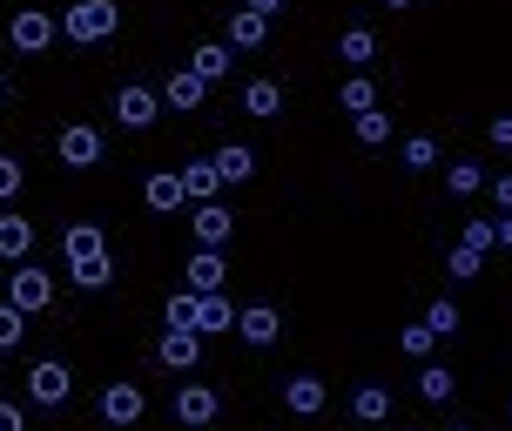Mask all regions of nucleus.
Instances as JSON below:
<instances>
[{
  "label": "nucleus",
  "instance_id": "1",
  "mask_svg": "<svg viewBox=\"0 0 512 431\" xmlns=\"http://www.w3.org/2000/svg\"><path fill=\"white\" fill-rule=\"evenodd\" d=\"M115 27H122V7H115V0H68V14H61V34L81 41V48L108 41Z\"/></svg>",
  "mask_w": 512,
  "mask_h": 431
},
{
  "label": "nucleus",
  "instance_id": "2",
  "mask_svg": "<svg viewBox=\"0 0 512 431\" xmlns=\"http://www.w3.org/2000/svg\"><path fill=\"white\" fill-rule=\"evenodd\" d=\"M27 398H34V405H68V398H75V371H68L61 357L34 364V371H27Z\"/></svg>",
  "mask_w": 512,
  "mask_h": 431
},
{
  "label": "nucleus",
  "instance_id": "3",
  "mask_svg": "<svg viewBox=\"0 0 512 431\" xmlns=\"http://www.w3.org/2000/svg\"><path fill=\"white\" fill-rule=\"evenodd\" d=\"M54 34H61V21H54V14H41V7H21V14H14V27H7V41H14L21 54H48Z\"/></svg>",
  "mask_w": 512,
  "mask_h": 431
},
{
  "label": "nucleus",
  "instance_id": "4",
  "mask_svg": "<svg viewBox=\"0 0 512 431\" xmlns=\"http://www.w3.org/2000/svg\"><path fill=\"white\" fill-rule=\"evenodd\" d=\"M7 304H14V310H27V317H34V310H48V304H54V277H48V270H27V263H14Z\"/></svg>",
  "mask_w": 512,
  "mask_h": 431
},
{
  "label": "nucleus",
  "instance_id": "5",
  "mask_svg": "<svg viewBox=\"0 0 512 431\" xmlns=\"http://www.w3.org/2000/svg\"><path fill=\"white\" fill-rule=\"evenodd\" d=\"M54 149H61V162H68V169H95V162H102V128H88V122H68V128H61V142H54Z\"/></svg>",
  "mask_w": 512,
  "mask_h": 431
},
{
  "label": "nucleus",
  "instance_id": "6",
  "mask_svg": "<svg viewBox=\"0 0 512 431\" xmlns=\"http://www.w3.org/2000/svg\"><path fill=\"white\" fill-rule=\"evenodd\" d=\"M189 229H196V250H223V243H230V229H236V216L223 203H196Z\"/></svg>",
  "mask_w": 512,
  "mask_h": 431
},
{
  "label": "nucleus",
  "instance_id": "7",
  "mask_svg": "<svg viewBox=\"0 0 512 431\" xmlns=\"http://www.w3.org/2000/svg\"><path fill=\"white\" fill-rule=\"evenodd\" d=\"M236 337H243V344H256V351H263V344H277V337H283L277 304H250V310H236Z\"/></svg>",
  "mask_w": 512,
  "mask_h": 431
},
{
  "label": "nucleus",
  "instance_id": "8",
  "mask_svg": "<svg viewBox=\"0 0 512 431\" xmlns=\"http://www.w3.org/2000/svg\"><path fill=\"white\" fill-rule=\"evenodd\" d=\"M142 411H149V398H142V384H108V391H102V418H108V425H135V418H142Z\"/></svg>",
  "mask_w": 512,
  "mask_h": 431
},
{
  "label": "nucleus",
  "instance_id": "9",
  "mask_svg": "<svg viewBox=\"0 0 512 431\" xmlns=\"http://www.w3.org/2000/svg\"><path fill=\"white\" fill-rule=\"evenodd\" d=\"M182 270H189V290H196V297H216V290L230 283V263H223V250H196Z\"/></svg>",
  "mask_w": 512,
  "mask_h": 431
},
{
  "label": "nucleus",
  "instance_id": "10",
  "mask_svg": "<svg viewBox=\"0 0 512 431\" xmlns=\"http://www.w3.org/2000/svg\"><path fill=\"white\" fill-rule=\"evenodd\" d=\"M155 357H162L169 371H196V364H203V337H196V330H162Z\"/></svg>",
  "mask_w": 512,
  "mask_h": 431
},
{
  "label": "nucleus",
  "instance_id": "11",
  "mask_svg": "<svg viewBox=\"0 0 512 431\" xmlns=\"http://www.w3.org/2000/svg\"><path fill=\"white\" fill-rule=\"evenodd\" d=\"M155 115H162V95H149V88H122L115 95V122L122 128H155Z\"/></svg>",
  "mask_w": 512,
  "mask_h": 431
},
{
  "label": "nucleus",
  "instance_id": "12",
  "mask_svg": "<svg viewBox=\"0 0 512 431\" xmlns=\"http://www.w3.org/2000/svg\"><path fill=\"white\" fill-rule=\"evenodd\" d=\"M283 405L297 411V418H317V411L331 405V391H324V378H283Z\"/></svg>",
  "mask_w": 512,
  "mask_h": 431
},
{
  "label": "nucleus",
  "instance_id": "13",
  "mask_svg": "<svg viewBox=\"0 0 512 431\" xmlns=\"http://www.w3.org/2000/svg\"><path fill=\"white\" fill-rule=\"evenodd\" d=\"M142 203H149L155 216H169V209H182V203H189V196H182V176H176V169H155V176L142 182Z\"/></svg>",
  "mask_w": 512,
  "mask_h": 431
},
{
  "label": "nucleus",
  "instance_id": "14",
  "mask_svg": "<svg viewBox=\"0 0 512 431\" xmlns=\"http://www.w3.org/2000/svg\"><path fill=\"white\" fill-rule=\"evenodd\" d=\"M176 418L182 425H216V391H209V384H182L176 391Z\"/></svg>",
  "mask_w": 512,
  "mask_h": 431
},
{
  "label": "nucleus",
  "instance_id": "15",
  "mask_svg": "<svg viewBox=\"0 0 512 431\" xmlns=\"http://www.w3.org/2000/svg\"><path fill=\"white\" fill-rule=\"evenodd\" d=\"M223 330H236L230 297H223V290H216V297H196V337H223Z\"/></svg>",
  "mask_w": 512,
  "mask_h": 431
},
{
  "label": "nucleus",
  "instance_id": "16",
  "mask_svg": "<svg viewBox=\"0 0 512 431\" xmlns=\"http://www.w3.org/2000/svg\"><path fill=\"white\" fill-rule=\"evenodd\" d=\"M61 250H68V263H88V256H108V243L95 223H68L61 229Z\"/></svg>",
  "mask_w": 512,
  "mask_h": 431
},
{
  "label": "nucleus",
  "instance_id": "17",
  "mask_svg": "<svg viewBox=\"0 0 512 431\" xmlns=\"http://www.w3.org/2000/svg\"><path fill=\"white\" fill-rule=\"evenodd\" d=\"M176 176H182V196H189V203H216V189H223L216 162H189V169H176Z\"/></svg>",
  "mask_w": 512,
  "mask_h": 431
},
{
  "label": "nucleus",
  "instance_id": "18",
  "mask_svg": "<svg viewBox=\"0 0 512 431\" xmlns=\"http://www.w3.org/2000/svg\"><path fill=\"white\" fill-rule=\"evenodd\" d=\"M27 250H34V223L27 216H0V256L7 263H27Z\"/></svg>",
  "mask_w": 512,
  "mask_h": 431
},
{
  "label": "nucleus",
  "instance_id": "19",
  "mask_svg": "<svg viewBox=\"0 0 512 431\" xmlns=\"http://www.w3.org/2000/svg\"><path fill=\"white\" fill-rule=\"evenodd\" d=\"M203 95H209V81H203V75H189V68H176V75L162 81V102H169V108H196Z\"/></svg>",
  "mask_w": 512,
  "mask_h": 431
},
{
  "label": "nucleus",
  "instance_id": "20",
  "mask_svg": "<svg viewBox=\"0 0 512 431\" xmlns=\"http://www.w3.org/2000/svg\"><path fill=\"white\" fill-rule=\"evenodd\" d=\"M351 418H358V425H384V418H391V391H384V384H358Z\"/></svg>",
  "mask_w": 512,
  "mask_h": 431
},
{
  "label": "nucleus",
  "instance_id": "21",
  "mask_svg": "<svg viewBox=\"0 0 512 431\" xmlns=\"http://www.w3.org/2000/svg\"><path fill=\"white\" fill-rule=\"evenodd\" d=\"M243 115H256V122L283 115V88L277 81H250V88H243Z\"/></svg>",
  "mask_w": 512,
  "mask_h": 431
},
{
  "label": "nucleus",
  "instance_id": "22",
  "mask_svg": "<svg viewBox=\"0 0 512 431\" xmlns=\"http://www.w3.org/2000/svg\"><path fill=\"white\" fill-rule=\"evenodd\" d=\"M263 41H270V21L250 14V7H236L230 14V48H263Z\"/></svg>",
  "mask_w": 512,
  "mask_h": 431
},
{
  "label": "nucleus",
  "instance_id": "23",
  "mask_svg": "<svg viewBox=\"0 0 512 431\" xmlns=\"http://www.w3.org/2000/svg\"><path fill=\"white\" fill-rule=\"evenodd\" d=\"M209 162H216V176H223V182H250L256 176V149H243V142H230L223 155H209Z\"/></svg>",
  "mask_w": 512,
  "mask_h": 431
},
{
  "label": "nucleus",
  "instance_id": "24",
  "mask_svg": "<svg viewBox=\"0 0 512 431\" xmlns=\"http://www.w3.org/2000/svg\"><path fill=\"white\" fill-rule=\"evenodd\" d=\"M452 391H459V378H452L445 364H418V398H425V405H445Z\"/></svg>",
  "mask_w": 512,
  "mask_h": 431
},
{
  "label": "nucleus",
  "instance_id": "25",
  "mask_svg": "<svg viewBox=\"0 0 512 431\" xmlns=\"http://www.w3.org/2000/svg\"><path fill=\"white\" fill-rule=\"evenodd\" d=\"M189 75H203V81H223V75H230V48H223V41H203V48L189 54Z\"/></svg>",
  "mask_w": 512,
  "mask_h": 431
},
{
  "label": "nucleus",
  "instance_id": "26",
  "mask_svg": "<svg viewBox=\"0 0 512 431\" xmlns=\"http://www.w3.org/2000/svg\"><path fill=\"white\" fill-rule=\"evenodd\" d=\"M337 54H344L351 68H364V61L378 54V34H371V27H344V41H337Z\"/></svg>",
  "mask_w": 512,
  "mask_h": 431
},
{
  "label": "nucleus",
  "instance_id": "27",
  "mask_svg": "<svg viewBox=\"0 0 512 431\" xmlns=\"http://www.w3.org/2000/svg\"><path fill=\"white\" fill-rule=\"evenodd\" d=\"M445 189H452V196H479V189H486V169H479V162H452V169H445Z\"/></svg>",
  "mask_w": 512,
  "mask_h": 431
},
{
  "label": "nucleus",
  "instance_id": "28",
  "mask_svg": "<svg viewBox=\"0 0 512 431\" xmlns=\"http://www.w3.org/2000/svg\"><path fill=\"white\" fill-rule=\"evenodd\" d=\"M68 277H75L81 290H108V277H115V263H108V256H88V263H68Z\"/></svg>",
  "mask_w": 512,
  "mask_h": 431
},
{
  "label": "nucleus",
  "instance_id": "29",
  "mask_svg": "<svg viewBox=\"0 0 512 431\" xmlns=\"http://www.w3.org/2000/svg\"><path fill=\"white\" fill-rule=\"evenodd\" d=\"M358 142L364 149H384V142H391V115H384V108H364L358 115Z\"/></svg>",
  "mask_w": 512,
  "mask_h": 431
},
{
  "label": "nucleus",
  "instance_id": "30",
  "mask_svg": "<svg viewBox=\"0 0 512 431\" xmlns=\"http://www.w3.org/2000/svg\"><path fill=\"white\" fill-rule=\"evenodd\" d=\"M162 317H169V330H196V290H176L162 304Z\"/></svg>",
  "mask_w": 512,
  "mask_h": 431
},
{
  "label": "nucleus",
  "instance_id": "31",
  "mask_svg": "<svg viewBox=\"0 0 512 431\" xmlns=\"http://www.w3.org/2000/svg\"><path fill=\"white\" fill-rule=\"evenodd\" d=\"M459 324H465L459 304H445V297H438V304L425 310V330H432V337H459Z\"/></svg>",
  "mask_w": 512,
  "mask_h": 431
},
{
  "label": "nucleus",
  "instance_id": "32",
  "mask_svg": "<svg viewBox=\"0 0 512 431\" xmlns=\"http://www.w3.org/2000/svg\"><path fill=\"white\" fill-rule=\"evenodd\" d=\"M337 102L351 108V115H364V108H378V88L358 75V81H344V88H337Z\"/></svg>",
  "mask_w": 512,
  "mask_h": 431
},
{
  "label": "nucleus",
  "instance_id": "33",
  "mask_svg": "<svg viewBox=\"0 0 512 431\" xmlns=\"http://www.w3.org/2000/svg\"><path fill=\"white\" fill-rule=\"evenodd\" d=\"M27 337V310H14V304H0V351H14Z\"/></svg>",
  "mask_w": 512,
  "mask_h": 431
},
{
  "label": "nucleus",
  "instance_id": "34",
  "mask_svg": "<svg viewBox=\"0 0 512 431\" xmlns=\"http://www.w3.org/2000/svg\"><path fill=\"white\" fill-rule=\"evenodd\" d=\"M445 270H452V277H459V283H472V277H479V270H486V256H479V250H465V243H459V250L445 256Z\"/></svg>",
  "mask_w": 512,
  "mask_h": 431
},
{
  "label": "nucleus",
  "instance_id": "35",
  "mask_svg": "<svg viewBox=\"0 0 512 431\" xmlns=\"http://www.w3.org/2000/svg\"><path fill=\"white\" fill-rule=\"evenodd\" d=\"M432 344H438V337L425 324H405V330H398V351H405V357H432Z\"/></svg>",
  "mask_w": 512,
  "mask_h": 431
},
{
  "label": "nucleus",
  "instance_id": "36",
  "mask_svg": "<svg viewBox=\"0 0 512 431\" xmlns=\"http://www.w3.org/2000/svg\"><path fill=\"white\" fill-rule=\"evenodd\" d=\"M432 162H438V142L432 135H411L405 142V169H432Z\"/></svg>",
  "mask_w": 512,
  "mask_h": 431
},
{
  "label": "nucleus",
  "instance_id": "37",
  "mask_svg": "<svg viewBox=\"0 0 512 431\" xmlns=\"http://www.w3.org/2000/svg\"><path fill=\"white\" fill-rule=\"evenodd\" d=\"M21 182H27V169L14 162V155H0V203H14V196H21Z\"/></svg>",
  "mask_w": 512,
  "mask_h": 431
},
{
  "label": "nucleus",
  "instance_id": "38",
  "mask_svg": "<svg viewBox=\"0 0 512 431\" xmlns=\"http://www.w3.org/2000/svg\"><path fill=\"white\" fill-rule=\"evenodd\" d=\"M465 250H479V256L492 250V223H486V216H472V223H465Z\"/></svg>",
  "mask_w": 512,
  "mask_h": 431
},
{
  "label": "nucleus",
  "instance_id": "39",
  "mask_svg": "<svg viewBox=\"0 0 512 431\" xmlns=\"http://www.w3.org/2000/svg\"><path fill=\"white\" fill-rule=\"evenodd\" d=\"M486 135H492V149H512V115H492Z\"/></svg>",
  "mask_w": 512,
  "mask_h": 431
},
{
  "label": "nucleus",
  "instance_id": "40",
  "mask_svg": "<svg viewBox=\"0 0 512 431\" xmlns=\"http://www.w3.org/2000/svg\"><path fill=\"white\" fill-rule=\"evenodd\" d=\"M492 243H499V250H512V216H499V223H492Z\"/></svg>",
  "mask_w": 512,
  "mask_h": 431
},
{
  "label": "nucleus",
  "instance_id": "41",
  "mask_svg": "<svg viewBox=\"0 0 512 431\" xmlns=\"http://www.w3.org/2000/svg\"><path fill=\"white\" fill-rule=\"evenodd\" d=\"M0 431H27V418H21L14 405H0Z\"/></svg>",
  "mask_w": 512,
  "mask_h": 431
},
{
  "label": "nucleus",
  "instance_id": "42",
  "mask_svg": "<svg viewBox=\"0 0 512 431\" xmlns=\"http://www.w3.org/2000/svg\"><path fill=\"white\" fill-rule=\"evenodd\" d=\"M492 196H499V209L512 216V176H499V182H492Z\"/></svg>",
  "mask_w": 512,
  "mask_h": 431
},
{
  "label": "nucleus",
  "instance_id": "43",
  "mask_svg": "<svg viewBox=\"0 0 512 431\" xmlns=\"http://www.w3.org/2000/svg\"><path fill=\"white\" fill-rule=\"evenodd\" d=\"M243 7H250V14H263V21H270V14H283V0H243Z\"/></svg>",
  "mask_w": 512,
  "mask_h": 431
},
{
  "label": "nucleus",
  "instance_id": "44",
  "mask_svg": "<svg viewBox=\"0 0 512 431\" xmlns=\"http://www.w3.org/2000/svg\"><path fill=\"white\" fill-rule=\"evenodd\" d=\"M384 7H391V14H405V7H418V0H384Z\"/></svg>",
  "mask_w": 512,
  "mask_h": 431
},
{
  "label": "nucleus",
  "instance_id": "45",
  "mask_svg": "<svg viewBox=\"0 0 512 431\" xmlns=\"http://www.w3.org/2000/svg\"><path fill=\"white\" fill-rule=\"evenodd\" d=\"M0 95H7V75H0Z\"/></svg>",
  "mask_w": 512,
  "mask_h": 431
},
{
  "label": "nucleus",
  "instance_id": "46",
  "mask_svg": "<svg viewBox=\"0 0 512 431\" xmlns=\"http://www.w3.org/2000/svg\"><path fill=\"white\" fill-rule=\"evenodd\" d=\"M452 431H472V425H452Z\"/></svg>",
  "mask_w": 512,
  "mask_h": 431
},
{
  "label": "nucleus",
  "instance_id": "47",
  "mask_svg": "<svg viewBox=\"0 0 512 431\" xmlns=\"http://www.w3.org/2000/svg\"><path fill=\"white\" fill-rule=\"evenodd\" d=\"M506 411H512V405H506Z\"/></svg>",
  "mask_w": 512,
  "mask_h": 431
}]
</instances>
